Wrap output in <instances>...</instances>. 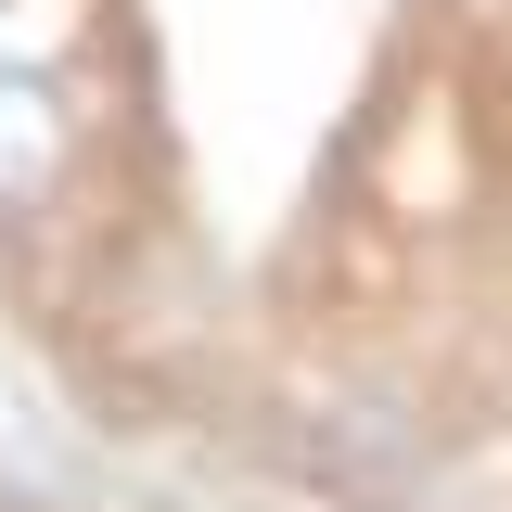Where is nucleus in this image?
Returning a JSON list of instances; mask_svg holds the SVG:
<instances>
[{"instance_id": "obj_1", "label": "nucleus", "mask_w": 512, "mask_h": 512, "mask_svg": "<svg viewBox=\"0 0 512 512\" xmlns=\"http://www.w3.org/2000/svg\"><path fill=\"white\" fill-rule=\"evenodd\" d=\"M39 180H52V103H39V77H0V192Z\"/></svg>"}]
</instances>
